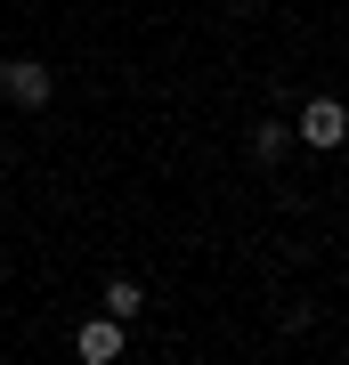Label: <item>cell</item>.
I'll return each mask as SVG.
<instances>
[{"label":"cell","instance_id":"cell-1","mask_svg":"<svg viewBox=\"0 0 349 365\" xmlns=\"http://www.w3.org/2000/svg\"><path fill=\"white\" fill-rule=\"evenodd\" d=\"M0 98L25 106V114H41V106L57 98V73L41 66V57H9V66H0Z\"/></svg>","mask_w":349,"mask_h":365},{"label":"cell","instance_id":"cell-2","mask_svg":"<svg viewBox=\"0 0 349 365\" xmlns=\"http://www.w3.org/2000/svg\"><path fill=\"white\" fill-rule=\"evenodd\" d=\"M300 138H309V146H341L349 138V106L341 98H309V106H300Z\"/></svg>","mask_w":349,"mask_h":365},{"label":"cell","instance_id":"cell-3","mask_svg":"<svg viewBox=\"0 0 349 365\" xmlns=\"http://www.w3.org/2000/svg\"><path fill=\"white\" fill-rule=\"evenodd\" d=\"M74 349H81V365H114L122 357V317H90L74 333Z\"/></svg>","mask_w":349,"mask_h":365},{"label":"cell","instance_id":"cell-4","mask_svg":"<svg viewBox=\"0 0 349 365\" xmlns=\"http://www.w3.org/2000/svg\"><path fill=\"white\" fill-rule=\"evenodd\" d=\"M98 309H106V317H122V325H130V317L146 309V292H138V276H114V284H106V300H98Z\"/></svg>","mask_w":349,"mask_h":365},{"label":"cell","instance_id":"cell-5","mask_svg":"<svg viewBox=\"0 0 349 365\" xmlns=\"http://www.w3.org/2000/svg\"><path fill=\"white\" fill-rule=\"evenodd\" d=\"M252 155H260V163L285 155V122H260V130H252Z\"/></svg>","mask_w":349,"mask_h":365}]
</instances>
